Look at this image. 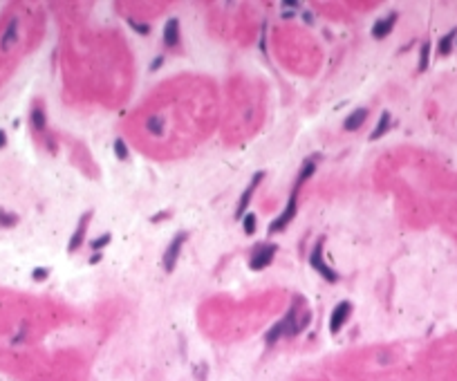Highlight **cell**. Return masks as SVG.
Segmentation results:
<instances>
[{"instance_id":"obj_8","label":"cell","mask_w":457,"mask_h":381,"mask_svg":"<svg viewBox=\"0 0 457 381\" xmlns=\"http://www.w3.org/2000/svg\"><path fill=\"white\" fill-rule=\"evenodd\" d=\"M394 23H397V14H390V16H386V18H381V21H377L372 25V36L377 38V41H381V38H386L388 34L392 32V27H394Z\"/></svg>"},{"instance_id":"obj_6","label":"cell","mask_w":457,"mask_h":381,"mask_svg":"<svg viewBox=\"0 0 457 381\" xmlns=\"http://www.w3.org/2000/svg\"><path fill=\"white\" fill-rule=\"evenodd\" d=\"M264 180V173L262 171H258L256 175L251 177V182H249V186L244 189V193L240 195V200H238V209H235V218H244V213H247V206H249V200H251V195H253V191L258 189V184Z\"/></svg>"},{"instance_id":"obj_5","label":"cell","mask_w":457,"mask_h":381,"mask_svg":"<svg viewBox=\"0 0 457 381\" xmlns=\"http://www.w3.org/2000/svg\"><path fill=\"white\" fill-rule=\"evenodd\" d=\"M310 263H312V267H314L316 272H319L327 283H336V281H339V274H336L334 269H332L330 265H327L325 260H323V244H321V242L316 244V247H314V251H312V256H310Z\"/></svg>"},{"instance_id":"obj_2","label":"cell","mask_w":457,"mask_h":381,"mask_svg":"<svg viewBox=\"0 0 457 381\" xmlns=\"http://www.w3.org/2000/svg\"><path fill=\"white\" fill-rule=\"evenodd\" d=\"M278 247L273 242H260L256 244V249H253L251 253V260H249V267L253 269V272H260V269L269 267L273 260V256H276Z\"/></svg>"},{"instance_id":"obj_20","label":"cell","mask_w":457,"mask_h":381,"mask_svg":"<svg viewBox=\"0 0 457 381\" xmlns=\"http://www.w3.org/2000/svg\"><path fill=\"white\" fill-rule=\"evenodd\" d=\"M16 222H18L16 215L7 213V211H0V226H14Z\"/></svg>"},{"instance_id":"obj_4","label":"cell","mask_w":457,"mask_h":381,"mask_svg":"<svg viewBox=\"0 0 457 381\" xmlns=\"http://www.w3.org/2000/svg\"><path fill=\"white\" fill-rule=\"evenodd\" d=\"M186 238H189V233H186V231H180V233H177L175 238L171 240L168 249L164 251V269H166L168 274H171L173 269H175L177 258H180V251H182V244L186 242Z\"/></svg>"},{"instance_id":"obj_12","label":"cell","mask_w":457,"mask_h":381,"mask_svg":"<svg viewBox=\"0 0 457 381\" xmlns=\"http://www.w3.org/2000/svg\"><path fill=\"white\" fill-rule=\"evenodd\" d=\"M388 128H390V112H383L381 117H379L377 128H374V130H372V135H370V139H379V137H383V135L388 133Z\"/></svg>"},{"instance_id":"obj_17","label":"cell","mask_w":457,"mask_h":381,"mask_svg":"<svg viewBox=\"0 0 457 381\" xmlns=\"http://www.w3.org/2000/svg\"><path fill=\"white\" fill-rule=\"evenodd\" d=\"M242 229H244V233L247 235H251L253 231H256V215L253 213H247L242 218Z\"/></svg>"},{"instance_id":"obj_19","label":"cell","mask_w":457,"mask_h":381,"mask_svg":"<svg viewBox=\"0 0 457 381\" xmlns=\"http://www.w3.org/2000/svg\"><path fill=\"white\" fill-rule=\"evenodd\" d=\"M146 128H148V133H153V135H162L164 121L160 117H150V119H148V123H146Z\"/></svg>"},{"instance_id":"obj_18","label":"cell","mask_w":457,"mask_h":381,"mask_svg":"<svg viewBox=\"0 0 457 381\" xmlns=\"http://www.w3.org/2000/svg\"><path fill=\"white\" fill-rule=\"evenodd\" d=\"M428 59H430V43H424L421 45V54H419V72H424L428 67Z\"/></svg>"},{"instance_id":"obj_25","label":"cell","mask_w":457,"mask_h":381,"mask_svg":"<svg viewBox=\"0 0 457 381\" xmlns=\"http://www.w3.org/2000/svg\"><path fill=\"white\" fill-rule=\"evenodd\" d=\"M5 144H7V137H5V133H3V130H0V148H3Z\"/></svg>"},{"instance_id":"obj_23","label":"cell","mask_w":457,"mask_h":381,"mask_svg":"<svg viewBox=\"0 0 457 381\" xmlns=\"http://www.w3.org/2000/svg\"><path fill=\"white\" fill-rule=\"evenodd\" d=\"M47 274H50L47 269H36V272H34V278H36V281H43V278H45Z\"/></svg>"},{"instance_id":"obj_14","label":"cell","mask_w":457,"mask_h":381,"mask_svg":"<svg viewBox=\"0 0 457 381\" xmlns=\"http://www.w3.org/2000/svg\"><path fill=\"white\" fill-rule=\"evenodd\" d=\"M88 218L90 215H85V218H81V222L79 226H76V233L72 235V240H70V251H74L76 247L81 244V240H83V233H85V222H88Z\"/></svg>"},{"instance_id":"obj_10","label":"cell","mask_w":457,"mask_h":381,"mask_svg":"<svg viewBox=\"0 0 457 381\" xmlns=\"http://www.w3.org/2000/svg\"><path fill=\"white\" fill-rule=\"evenodd\" d=\"M365 119H368V110H365V108H357L352 114H350L348 119H345L343 128L352 133V130H357V128L363 126V121H365Z\"/></svg>"},{"instance_id":"obj_21","label":"cell","mask_w":457,"mask_h":381,"mask_svg":"<svg viewBox=\"0 0 457 381\" xmlns=\"http://www.w3.org/2000/svg\"><path fill=\"white\" fill-rule=\"evenodd\" d=\"M114 153H117L119 159H126L128 157V148H126V144H123L121 139H117V142H114Z\"/></svg>"},{"instance_id":"obj_22","label":"cell","mask_w":457,"mask_h":381,"mask_svg":"<svg viewBox=\"0 0 457 381\" xmlns=\"http://www.w3.org/2000/svg\"><path fill=\"white\" fill-rule=\"evenodd\" d=\"M108 242H110V233H105L103 238H97V240H92V242H90V247H92V249H97V251H99V249H103V247H105V244H108Z\"/></svg>"},{"instance_id":"obj_9","label":"cell","mask_w":457,"mask_h":381,"mask_svg":"<svg viewBox=\"0 0 457 381\" xmlns=\"http://www.w3.org/2000/svg\"><path fill=\"white\" fill-rule=\"evenodd\" d=\"M164 43L168 47H175L180 43V23H177V18H171L164 27Z\"/></svg>"},{"instance_id":"obj_11","label":"cell","mask_w":457,"mask_h":381,"mask_svg":"<svg viewBox=\"0 0 457 381\" xmlns=\"http://www.w3.org/2000/svg\"><path fill=\"white\" fill-rule=\"evenodd\" d=\"M16 41H18V21L14 18V21L7 25V30H5L3 38H0V47H3V50H9Z\"/></svg>"},{"instance_id":"obj_15","label":"cell","mask_w":457,"mask_h":381,"mask_svg":"<svg viewBox=\"0 0 457 381\" xmlns=\"http://www.w3.org/2000/svg\"><path fill=\"white\" fill-rule=\"evenodd\" d=\"M455 36H457V32H448L444 38L439 41V54H448L450 52V47H453V41H455Z\"/></svg>"},{"instance_id":"obj_1","label":"cell","mask_w":457,"mask_h":381,"mask_svg":"<svg viewBox=\"0 0 457 381\" xmlns=\"http://www.w3.org/2000/svg\"><path fill=\"white\" fill-rule=\"evenodd\" d=\"M300 330H302V325L296 321V305H294V307H289V312H287L267 334H264V341H267V345H273L278 339H282V336H296Z\"/></svg>"},{"instance_id":"obj_7","label":"cell","mask_w":457,"mask_h":381,"mask_svg":"<svg viewBox=\"0 0 457 381\" xmlns=\"http://www.w3.org/2000/svg\"><path fill=\"white\" fill-rule=\"evenodd\" d=\"M350 314H352V303H348V301L339 303V305L332 310V316H330V332L332 334H336V332L345 325V321L350 318Z\"/></svg>"},{"instance_id":"obj_3","label":"cell","mask_w":457,"mask_h":381,"mask_svg":"<svg viewBox=\"0 0 457 381\" xmlns=\"http://www.w3.org/2000/svg\"><path fill=\"white\" fill-rule=\"evenodd\" d=\"M296 209H298V186H294V191H291L289 200H287L285 211H282V213L278 215L276 220H273L271 226H269V231H271V233H278V231H282V229H285V226L296 218Z\"/></svg>"},{"instance_id":"obj_16","label":"cell","mask_w":457,"mask_h":381,"mask_svg":"<svg viewBox=\"0 0 457 381\" xmlns=\"http://www.w3.org/2000/svg\"><path fill=\"white\" fill-rule=\"evenodd\" d=\"M32 126L36 130L45 128V112H43V108H34L32 110Z\"/></svg>"},{"instance_id":"obj_26","label":"cell","mask_w":457,"mask_h":381,"mask_svg":"<svg viewBox=\"0 0 457 381\" xmlns=\"http://www.w3.org/2000/svg\"><path fill=\"white\" fill-rule=\"evenodd\" d=\"M99 260H101V253H94V256H92V265L99 263Z\"/></svg>"},{"instance_id":"obj_13","label":"cell","mask_w":457,"mask_h":381,"mask_svg":"<svg viewBox=\"0 0 457 381\" xmlns=\"http://www.w3.org/2000/svg\"><path fill=\"white\" fill-rule=\"evenodd\" d=\"M314 171H316V164L312 162V159H307V162H305V166L300 168V175H298V180H296V184H294V186H298V189H300V184H305V182L310 180L312 175H314Z\"/></svg>"},{"instance_id":"obj_24","label":"cell","mask_w":457,"mask_h":381,"mask_svg":"<svg viewBox=\"0 0 457 381\" xmlns=\"http://www.w3.org/2000/svg\"><path fill=\"white\" fill-rule=\"evenodd\" d=\"M132 27H137V32H141V34H148V25H137V23H130Z\"/></svg>"}]
</instances>
